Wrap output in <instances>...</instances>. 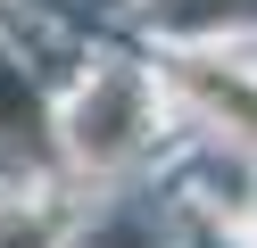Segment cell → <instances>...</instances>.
Wrapping results in <instances>:
<instances>
[{
	"label": "cell",
	"instance_id": "1",
	"mask_svg": "<svg viewBox=\"0 0 257 248\" xmlns=\"http://www.w3.org/2000/svg\"><path fill=\"white\" fill-rule=\"evenodd\" d=\"M133 108H141L133 83H100V91L83 99V116H75V149H83V157H116V149L133 141Z\"/></svg>",
	"mask_w": 257,
	"mask_h": 248
},
{
	"label": "cell",
	"instance_id": "2",
	"mask_svg": "<svg viewBox=\"0 0 257 248\" xmlns=\"http://www.w3.org/2000/svg\"><path fill=\"white\" fill-rule=\"evenodd\" d=\"M183 83L207 99V108L224 116V124H240L257 141V83H240V75H216V66H183Z\"/></svg>",
	"mask_w": 257,
	"mask_h": 248
},
{
	"label": "cell",
	"instance_id": "3",
	"mask_svg": "<svg viewBox=\"0 0 257 248\" xmlns=\"http://www.w3.org/2000/svg\"><path fill=\"white\" fill-rule=\"evenodd\" d=\"M0 124H34V91H25L9 66H0Z\"/></svg>",
	"mask_w": 257,
	"mask_h": 248
},
{
	"label": "cell",
	"instance_id": "4",
	"mask_svg": "<svg viewBox=\"0 0 257 248\" xmlns=\"http://www.w3.org/2000/svg\"><path fill=\"white\" fill-rule=\"evenodd\" d=\"M0 248H50V223H34V215H9V223H0Z\"/></svg>",
	"mask_w": 257,
	"mask_h": 248
}]
</instances>
